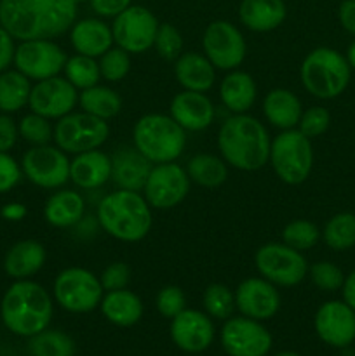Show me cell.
Segmentation results:
<instances>
[{"mask_svg": "<svg viewBox=\"0 0 355 356\" xmlns=\"http://www.w3.org/2000/svg\"><path fill=\"white\" fill-rule=\"evenodd\" d=\"M79 0H0V24L16 40L56 38L77 21Z\"/></svg>", "mask_w": 355, "mask_h": 356, "instance_id": "1", "label": "cell"}, {"mask_svg": "<svg viewBox=\"0 0 355 356\" xmlns=\"http://www.w3.org/2000/svg\"><path fill=\"white\" fill-rule=\"evenodd\" d=\"M271 139L267 127L249 113L232 115L218 132V148L226 165L254 172L268 163Z\"/></svg>", "mask_w": 355, "mask_h": 356, "instance_id": "2", "label": "cell"}, {"mask_svg": "<svg viewBox=\"0 0 355 356\" xmlns=\"http://www.w3.org/2000/svg\"><path fill=\"white\" fill-rule=\"evenodd\" d=\"M54 306L44 285L30 280H16L6 291L0 316L7 329L21 337H31L49 329Z\"/></svg>", "mask_w": 355, "mask_h": 356, "instance_id": "3", "label": "cell"}, {"mask_svg": "<svg viewBox=\"0 0 355 356\" xmlns=\"http://www.w3.org/2000/svg\"><path fill=\"white\" fill-rule=\"evenodd\" d=\"M97 225L118 242L136 243L152 229V207L141 191L117 190L104 195L96 209Z\"/></svg>", "mask_w": 355, "mask_h": 356, "instance_id": "4", "label": "cell"}, {"mask_svg": "<svg viewBox=\"0 0 355 356\" xmlns=\"http://www.w3.org/2000/svg\"><path fill=\"white\" fill-rule=\"evenodd\" d=\"M132 145L152 163L176 162L187 148V131L171 115L146 113L136 120Z\"/></svg>", "mask_w": 355, "mask_h": 356, "instance_id": "5", "label": "cell"}, {"mask_svg": "<svg viewBox=\"0 0 355 356\" xmlns=\"http://www.w3.org/2000/svg\"><path fill=\"white\" fill-rule=\"evenodd\" d=\"M299 79L308 94L317 99H334L348 87L350 65L347 58L331 47H317L305 56Z\"/></svg>", "mask_w": 355, "mask_h": 356, "instance_id": "6", "label": "cell"}, {"mask_svg": "<svg viewBox=\"0 0 355 356\" xmlns=\"http://www.w3.org/2000/svg\"><path fill=\"white\" fill-rule=\"evenodd\" d=\"M268 163L282 183L289 186L305 183L313 167L312 139L298 129L281 131V134L271 139Z\"/></svg>", "mask_w": 355, "mask_h": 356, "instance_id": "7", "label": "cell"}, {"mask_svg": "<svg viewBox=\"0 0 355 356\" xmlns=\"http://www.w3.org/2000/svg\"><path fill=\"white\" fill-rule=\"evenodd\" d=\"M104 289L100 277L87 268L70 266L59 271L52 284V298L68 313H90L101 305Z\"/></svg>", "mask_w": 355, "mask_h": 356, "instance_id": "8", "label": "cell"}, {"mask_svg": "<svg viewBox=\"0 0 355 356\" xmlns=\"http://www.w3.org/2000/svg\"><path fill=\"white\" fill-rule=\"evenodd\" d=\"M110 136V125L86 111H72L54 125V145L68 155L100 149Z\"/></svg>", "mask_w": 355, "mask_h": 356, "instance_id": "9", "label": "cell"}, {"mask_svg": "<svg viewBox=\"0 0 355 356\" xmlns=\"http://www.w3.org/2000/svg\"><path fill=\"white\" fill-rule=\"evenodd\" d=\"M254 266L260 277L277 287H296L308 275V263L299 250L284 242H268L254 254Z\"/></svg>", "mask_w": 355, "mask_h": 356, "instance_id": "10", "label": "cell"}, {"mask_svg": "<svg viewBox=\"0 0 355 356\" xmlns=\"http://www.w3.org/2000/svg\"><path fill=\"white\" fill-rule=\"evenodd\" d=\"M202 54L212 63L216 70L232 72L246 59V38L233 23L216 19L205 26L202 35Z\"/></svg>", "mask_w": 355, "mask_h": 356, "instance_id": "11", "label": "cell"}, {"mask_svg": "<svg viewBox=\"0 0 355 356\" xmlns=\"http://www.w3.org/2000/svg\"><path fill=\"white\" fill-rule=\"evenodd\" d=\"M190 186L191 181L184 167L176 162L153 163L141 193L152 209L171 211L188 197Z\"/></svg>", "mask_w": 355, "mask_h": 356, "instance_id": "12", "label": "cell"}, {"mask_svg": "<svg viewBox=\"0 0 355 356\" xmlns=\"http://www.w3.org/2000/svg\"><path fill=\"white\" fill-rule=\"evenodd\" d=\"M23 176L31 184L44 190H59L70 181L68 153L58 146H31L21 159Z\"/></svg>", "mask_w": 355, "mask_h": 356, "instance_id": "13", "label": "cell"}, {"mask_svg": "<svg viewBox=\"0 0 355 356\" xmlns=\"http://www.w3.org/2000/svg\"><path fill=\"white\" fill-rule=\"evenodd\" d=\"M159 24V19L150 9L143 6H129L113 17L110 26L115 45L129 54H143L153 47Z\"/></svg>", "mask_w": 355, "mask_h": 356, "instance_id": "14", "label": "cell"}, {"mask_svg": "<svg viewBox=\"0 0 355 356\" xmlns=\"http://www.w3.org/2000/svg\"><path fill=\"white\" fill-rule=\"evenodd\" d=\"M66 52L52 38L23 40L16 47L14 66L30 80H45L63 73L66 65Z\"/></svg>", "mask_w": 355, "mask_h": 356, "instance_id": "15", "label": "cell"}, {"mask_svg": "<svg viewBox=\"0 0 355 356\" xmlns=\"http://www.w3.org/2000/svg\"><path fill=\"white\" fill-rule=\"evenodd\" d=\"M221 344L230 356H267L271 334L258 320L230 316L221 329Z\"/></svg>", "mask_w": 355, "mask_h": 356, "instance_id": "16", "label": "cell"}, {"mask_svg": "<svg viewBox=\"0 0 355 356\" xmlns=\"http://www.w3.org/2000/svg\"><path fill=\"white\" fill-rule=\"evenodd\" d=\"M79 104V90L65 76H51L38 80L31 86L28 106L33 113L42 115L49 120H59L65 115L75 111Z\"/></svg>", "mask_w": 355, "mask_h": 356, "instance_id": "17", "label": "cell"}, {"mask_svg": "<svg viewBox=\"0 0 355 356\" xmlns=\"http://www.w3.org/2000/svg\"><path fill=\"white\" fill-rule=\"evenodd\" d=\"M235 306L242 316L265 322L274 318L281 309L277 285L263 277H249L235 289Z\"/></svg>", "mask_w": 355, "mask_h": 356, "instance_id": "18", "label": "cell"}, {"mask_svg": "<svg viewBox=\"0 0 355 356\" xmlns=\"http://www.w3.org/2000/svg\"><path fill=\"white\" fill-rule=\"evenodd\" d=\"M214 325L211 316L198 309L184 308L171 320V339L187 353H202L214 341Z\"/></svg>", "mask_w": 355, "mask_h": 356, "instance_id": "19", "label": "cell"}, {"mask_svg": "<svg viewBox=\"0 0 355 356\" xmlns=\"http://www.w3.org/2000/svg\"><path fill=\"white\" fill-rule=\"evenodd\" d=\"M315 332L333 348H347L355 339V312L345 301H327L315 313Z\"/></svg>", "mask_w": 355, "mask_h": 356, "instance_id": "20", "label": "cell"}, {"mask_svg": "<svg viewBox=\"0 0 355 356\" xmlns=\"http://www.w3.org/2000/svg\"><path fill=\"white\" fill-rule=\"evenodd\" d=\"M169 115L187 132H202L214 122L216 108L205 92L183 89L171 99Z\"/></svg>", "mask_w": 355, "mask_h": 356, "instance_id": "21", "label": "cell"}, {"mask_svg": "<svg viewBox=\"0 0 355 356\" xmlns=\"http://www.w3.org/2000/svg\"><path fill=\"white\" fill-rule=\"evenodd\" d=\"M111 181L118 190L143 191L153 163L136 146H120L110 155Z\"/></svg>", "mask_w": 355, "mask_h": 356, "instance_id": "22", "label": "cell"}, {"mask_svg": "<svg viewBox=\"0 0 355 356\" xmlns=\"http://www.w3.org/2000/svg\"><path fill=\"white\" fill-rule=\"evenodd\" d=\"M70 44L77 54L101 58L108 49L113 47V33L110 24L100 17L77 19L70 28Z\"/></svg>", "mask_w": 355, "mask_h": 356, "instance_id": "23", "label": "cell"}, {"mask_svg": "<svg viewBox=\"0 0 355 356\" xmlns=\"http://www.w3.org/2000/svg\"><path fill=\"white\" fill-rule=\"evenodd\" d=\"M70 181L80 190H97L111 181V159L101 149H90L70 160Z\"/></svg>", "mask_w": 355, "mask_h": 356, "instance_id": "24", "label": "cell"}, {"mask_svg": "<svg viewBox=\"0 0 355 356\" xmlns=\"http://www.w3.org/2000/svg\"><path fill=\"white\" fill-rule=\"evenodd\" d=\"M47 261V250L38 240H21L6 254L3 270L13 280H30L44 268Z\"/></svg>", "mask_w": 355, "mask_h": 356, "instance_id": "25", "label": "cell"}, {"mask_svg": "<svg viewBox=\"0 0 355 356\" xmlns=\"http://www.w3.org/2000/svg\"><path fill=\"white\" fill-rule=\"evenodd\" d=\"M287 17L284 0H242L239 6V19L247 30L268 33L281 26Z\"/></svg>", "mask_w": 355, "mask_h": 356, "instance_id": "26", "label": "cell"}, {"mask_svg": "<svg viewBox=\"0 0 355 356\" xmlns=\"http://www.w3.org/2000/svg\"><path fill=\"white\" fill-rule=\"evenodd\" d=\"M84 214H86V200L79 191L68 188L56 190L44 205V218L47 225L59 229L77 226L82 221Z\"/></svg>", "mask_w": 355, "mask_h": 356, "instance_id": "27", "label": "cell"}, {"mask_svg": "<svg viewBox=\"0 0 355 356\" xmlns=\"http://www.w3.org/2000/svg\"><path fill=\"white\" fill-rule=\"evenodd\" d=\"M174 76L184 90L207 92L216 82V68L202 52H183L174 61Z\"/></svg>", "mask_w": 355, "mask_h": 356, "instance_id": "28", "label": "cell"}, {"mask_svg": "<svg viewBox=\"0 0 355 356\" xmlns=\"http://www.w3.org/2000/svg\"><path fill=\"white\" fill-rule=\"evenodd\" d=\"M301 113V101L292 90L277 87L265 96L263 115L268 124L278 131H289V129L298 127Z\"/></svg>", "mask_w": 355, "mask_h": 356, "instance_id": "29", "label": "cell"}, {"mask_svg": "<svg viewBox=\"0 0 355 356\" xmlns=\"http://www.w3.org/2000/svg\"><path fill=\"white\" fill-rule=\"evenodd\" d=\"M258 86L242 70H232L219 83V99L232 115L247 113L256 103Z\"/></svg>", "mask_w": 355, "mask_h": 356, "instance_id": "30", "label": "cell"}, {"mask_svg": "<svg viewBox=\"0 0 355 356\" xmlns=\"http://www.w3.org/2000/svg\"><path fill=\"white\" fill-rule=\"evenodd\" d=\"M101 313L117 327H132L141 320L145 306L141 298L129 289L104 292L100 305Z\"/></svg>", "mask_w": 355, "mask_h": 356, "instance_id": "31", "label": "cell"}, {"mask_svg": "<svg viewBox=\"0 0 355 356\" xmlns=\"http://www.w3.org/2000/svg\"><path fill=\"white\" fill-rule=\"evenodd\" d=\"M187 174L191 183L202 188H219L228 179V165L221 156L197 153L187 162Z\"/></svg>", "mask_w": 355, "mask_h": 356, "instance_id": "32", "label": "cell"}, {"mask_svg": "<svg viewBox=\"0 0 355 356\" xmlns=\"http://www.w3.org/2000/svg\"><path fill=\"white\" fill-rule=\"evenodd\" d=\"M80 110L86 113L94 115L103 120L117 117L122 111V97L115 89L108 86H94L89 89L80 90L79 94Z\"/></svg>", "mask_w": 355, "mask_h": 356, "instance_id": "33", "label": "cell"}, {"mask_svg": "<svg viewBox=\"0 0 355 356\" xmlns=\"http://www.w3.org/2000/svg\"><path fill=\"white\" fill-rule=\"evenodd\" d=\"M31 80L17 70H6L0 73V111L16 113L30 101Z\"/></svg>", "mask_w": 355, "mask_h": 356, "instance_id": "34", "label": "cell"}, {"mask_svg": "<svg viewBox=\"0 0 355 356\" xmlns=\"http://www.w3.org/2000/svg\"><path fill=\"white\" fill-rule=\"evenodd\" d=\"M28 351L31 356H75V343L61 330L45 329L30 337Z\"/></svg>", "mask_w": 355, "mask_h": 356, "instance_id": "35", "label": "cell"}, {"mask_svg": "<svg viewBox=\"0 0 355 356\" xmlns=\"http://www.w3.org/2000/svg\"><path fill=\"white\" fill-rule=\"evenodd\" d=\"M65 79L75 87L77 90L89 89L100 83L101 72H100V63L96 58H89L84 54L70 56L66 59V65L63 68Z\"/></svg>", "mask_w": 355, "mask_h": 356, "instance_id": "36", "label": "cell"}, {"mask_svg": "<svg viewBox=\"0 0 355 356\" xmlns=\"http://www.w3.org/2000/svg\"><path fill=\"white\" fill-rule=\"evenodd\" d=\"M326 245L333 250H348L355 245V214L340 212L326 222L322 232Z\"/></svg>", "mask_w": 355, "mask_h": 356, "instance_id": "37", "label": "cell"}, {"mask_svg": "<svg viewBox=\"0 0 355 356\" xmlns=\"http://www.w3.org/2000/svg\"><path fill=\"white\" fill-rule=\"evenodd\" d=\"M202 306L211 318L228 320L237 309L235 292L228 285L216 282V284L205 287L204 296H202Z\"/></svg>", "mask_w": 355, "mask_h": 356, "instance_id": "38", "label": "cell"}, {"mask_svg": "<svg viewBox=\"0 0 355 356\" xmlns=\"http://www.w3.org/2000/svg\"><path fill=\"white\" fill-rule=\"evenodd\" d=\"M320 236H322L320 229L317 228L315 222L308 219H294L282 229V242L299 252L313 249L319 243Z\"/></svg>", "mask_w": 355, "mask_h": 356, "instance_id": "39", "label": "cell"}, {"mask_svg": "<svg viewBox=\"0 0 355 356\" xmlns=\"http://www.w3.org/2000/svg\"><path fill=\"white\" fill-rule=\"evenodd\" d=\"M17 131H19V138H23L31 146L51 145V141H54V127L51 120L33 111L21 118Z\"/></svg>", "mask_w": 355, "mask_h": 356, "instance_id": "40", "label": "cell"}, {"mask_svg": "<svg viewBox=\"0 0 355 356\" xmlns=\"http://www.w3.org/2000/svg\"><path fill=\"white\" fill-rule=\"evenodd\" d=\"M97 63H100L101 79L110 83L122 82L131 72V54L118 45L108 49Z\"/></svg>", "mask_w": 355, "mask_h": 356, "instance_id": "41", "label": "cell"}, {"mask_svg": "<svg viewBox=\"0 0 355 356\" xmlns=\"http://www.w3.org/2000/svg\"><path fill=\"white\" fill-rule=\"evenodd\" d=\"M153 49L166 61H176L183 54V37H181L180 30L171 23H160Z\"/></svg>", "mask_w": 355, "mask_h": 356, "instance_id": "42", "label": "cell"}, {"mask_svg": "<svg viewBox=\"0 0 355 356\" xmlns=\"http://www.w3.org/2000/svg\"><path fill=\"white\" fill-rule=\"evenodd\" d=\"M308 277L313 282V285L326 292H334L343 287L345 275L336 264L329 261H319V263L308 266Z\"/></svg>", "mask_w": 355, "mask_h": 356, "instance_id": "43", "label": "cell"}, {"mask_svg": "<svg viewBox=\"0 0 355 356\" xmlns=\"http://www.w3.org/2000/svg\"><path fill=\"white\" fill-rule=\"evenodd\" d=\"M157 312L164 316V318L173 320L174 316L180 315L184 308H187V298H184L183 289L178 285H166L159 291L155 298Z\"/></svg>", "mask_w": 355, "mask_h": 356, "instance_id": "44", "label": "cell"}, {"mask_svg": "<svg viewBox=\"0 0 355 356\" xmlns=\"http://www.w3.org/2000/svg\"><path fill=\"white\" fill-rule=\"evenodd\" d=\"M331 125V113L322 106H312L301 113L298 122V131L308 139H315L322 136Z\"/></svg>", "mask_w": 355, "mask_h": 356, "instance_id": "45", "label": "cell"}, {"mask_svg": "<svg viewBox=\"0 0 355 356\" xmlns=\"http://www.w3.org/2000/svg\"><path fill=\"white\" fill-rule=\"evenodd\" d=\"M100 282L103 285L104 292L110 291H120V289H127L129 282H131V268L122 261H115V263L108 264L100 275Z\"/></svg>", "mask_w": 355, "mask_h": 356, "instance_id": "46", "label": "cell"}, {"mask_svg": "<svg viewBox=\"0 0 355 356\" xmlns=\"http://www.w3.org/2000/svg\"><path fill=\"white\" fill-rule=\"evenodd\" d=\"M21 177H23L21 163H17L9 153L0 152V195L16 188Z\"/></svg>", "mask_w": 355, "mask_h": 356, "instance_id": "47", "label": "cell"}, {"mask_svg": "<svg viewBox=\"0 0 355 356\" xmlns=\"http://www.w3.org/2000/svg\"><path fill=\"white\" fill-rule=\"evenodd\" d=\"M19 131L13 117L7 113H0V152L9 153L16 146Z\"/></svg>", "mask_w": 355, "mask_h": 356, "instance_id": "48", "label": "cell"}, {"mask_svg": "<svg viewBox=\"0 0 355 356\" xmlns=\"http://www.w3.org/2000/svg\"><path fill=\"white\" fill-rule=\"evenodd\" d=\"M89 3L100 17H115L132 6V0H89Z\"/></svg>", "mask_w": 355, "mask_h": 356, "instance_id": "49", "label": "cell"}, {"mask_svg": "<svg viewBox=\"0 0 355 356\" xmlns=\"http://www.w3.org/2000/svg\"><path fill=\"white\" fill-rule=\"evenodd\" d=\"M16 38L9 33L3 26H0V73L9 70L14 65V54H16Z\"/></svg>", "mask_w": 355, "mask_h": 356, "instance_id": "50", "label": "cell"}, {"mask_svg": "<svg viewBox=\"0 0 355 356\" xmlns=\"http://www.w3.org/2000/svg\"><path fill=\"white\" fill-rule=\"evenodd\" d=\"M340 23L348 33L355 35V0H343L338 10Z\"/></svg>", "mask_w": 355, "mask_h": 356, "instance_id": "51", "label": "cell"}, {"mask_svg": "<svg viewBox=\"0 0 355 356\" xmlns=\"http://www.w3.org/2000/svg\"><path fill=\"white\" fill-rule=\"evenodd\" d=\"M26 212H28L26 207H24L23 204H19V202H10V204L3 205V209L0 211V214H2V218L6 219V221L17 222V221H21V219H24Z\"/></svg>", "mask_w": 355, "mask_h": 356, "instance_id": "52", "label": "cell"}, {"mask_svg": "<svg viewBox=\"0 0 355 356\" xmlns=\"http://www.w3.org/2000/svg\"><path fill=\"white\" fill-rule=\"evenodd\" d=\"M343 301L355 312V271H352L343 282Z\"/></svg>", "mask_w": 355, "mask_h": 356, "instance_id": "53", "label": "cell"}, {"mask_svg": "<svg viewBox=\"0 0 355 356\" xmlns=\"http://www.w3.org/2000/svg\"><path fill=\"white\" fill-rule=\"evenodd\" d=\"M347 61H348V65H350V68H355V40L352 42L350 47H348Z\"/></svg>", "mask_w": 355, "mask_h": 356, "instance_id": "54", "label": "cell"}, {"mask_svg": "<svg viewBox=\"0 0 355 356\" xmlns=\"http://www.w3.org/2000/svg\"><path fill=\"white\" fill-rule=\"evenodd\" d=\"M275 356H301V355L292 353V351H282V353H277Z\"/></svg>", "mask_w": 355, "mask_h": 356, "instance_id": "55", "label": "cell"}]
</instances>
